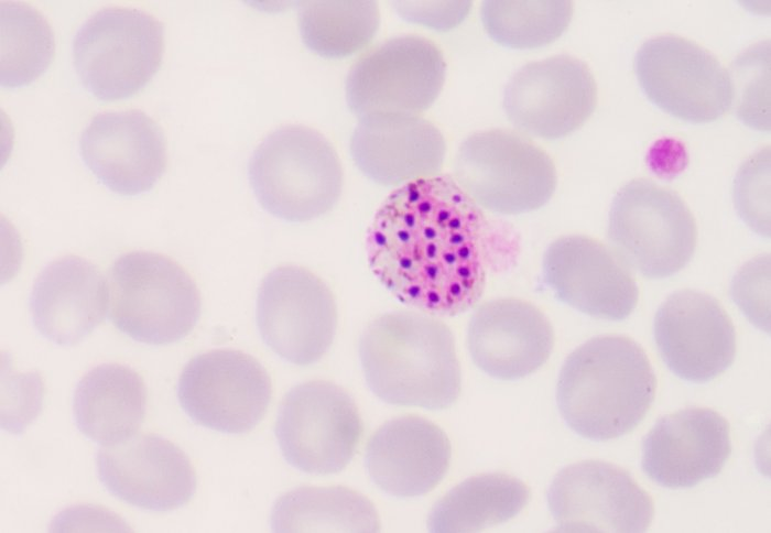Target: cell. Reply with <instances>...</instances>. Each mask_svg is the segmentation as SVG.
<instances>
[{"instance_id":"cell-1","label":"cell","mask_w":771,"mask_h":533,"mask_svg":"<svg viewBox=\"0 0 771 533\" xmlns=\"http://www.w3.org/2000/svg\"><path fill=\"white\" fill-rule=\"evenodd\" d=\"M512 241L456 183L439 174L392 192L367 235L369 268L401 303L455 316L481 298L489 270Z\"/></svg>"},{"instance_id":"cell-2","label":"cell","mask_w":771,"mask_h":533,"mask_svg":"<svg viewBox=\"0 0 771 533\" xmlns=\"http://www.w3.org/2000/svg\"><path fill=\"white\" fill-rule=\"evenodd\" d=\"M358 351L367 385L388 404L438 411L459 398L454 336L432 315L384 313L366 326Z\"/></svg>"},{"instance_id":"cell-3","label":"cell","mask_w":771,"mask_h":533,"mask_svg":"<svg viewBox=\"0 0 771 533\" xmlns=\"http://www.w3.org/2000/svg\"><path fill=\"white\" fill-rule=\"evenodd\" d=\"M656 377L643 348L628 336L601 335L565 360L556 402L567 426L604 442L632 432L648 414Z\"/></svg>"},{"instance_id":"cell-4","label":"cell","mask_w":771,"mask_h":533,"mask_svg":"<svg viewBox=\"0 0 771 533\" xmlns=\"http://www.w3.org/2000/svg\"><path fill=\"white\" fill-rule=\"evenodd\" d=\"M253 194L269 214L305 222L338 203L344 174L332 143L317 130L298 124L278 128L254 150L248 164Z\"/></svg>"},{"instance_id":"cell-5","label":"cell","mask_w":771,"mask_h":533,"mask_svg":"<svg viewBox=\"0 0 771 533\" xmlns=\"http://www.w3.org/2000/svg\"><path fill=\"white\" fill-rule=\"evenodd\" d=\"M108 316L133 340L170 345L192 333L202 311L199 291L177 262L160 253L120 255L109 274Z\"/></svg>"},{"instance_id":"cell-6","label":"cell","mask_w":771,"mask_h":533,"mask_svg":"<svg viewBox=\"0 0 771 533\" xmlns=\"http://www.w3.org/2000/svg\"><path fill=\"white\" fill-rule=\"evenodd\" d=\"M454 180L482 209L518 215L551 199L557 174L550 155L529 139L508 129H491L460 144Z\"/></svg>"},{"instance_id":"cell-7","label":"cell","mask_w":771,"mask_h":533,"mask_svg":"<svg viewBox=\"0 0 771 533\" xmlns=\"http://www.w3.org/2000/svg\"><path fill=\"white\" fill-rule=\"evenodd\" d=\"M164 52V26L131 8H105L78 29L73 59L85 88L101 101L129 98L158 73Z\"/></svg>"},{"instance_id":"cell-8","label":"cell","mask_w":771,"mask_h":533,"mask_svg":"<svg viewBox=\"0 0 771 533\" xmlns=\"http://www.w3.org/2000/svg\"><path fill=\"white\" fill-rule=\"evenodd\" d=\"M608 239L626 265L644 278L664 279L691 261L697 228L687 205L675 192L637 178L621 187L612 200Z\"/></svg>"},{"instance_id":"cell-9","label":"cell","mask_w":771,"mask_h":533,"mask_svg":"<svg viewBox=\"0 0 771 533\" xmlns=\"http://www.w3.org/2000/svg\"><path fill=\"white\" fill-rule=\"evenodd\" d=\"M363 433L358 407L341 387L314 380L281 402L275 437L284 459L311 475H334L354 458Z\"/></svg>"},{"instance_id":"cell-10","label":"cell","mask_w":771,"mask_h":533,"mask_svg":"<svg viewBox=\"0 0 771 533\" xmlns=\"http://www.w3.org/2000/svg\"><path fill=\"white\" fill-rule=\"evenodd\" d=\"M634 70L647 98L667 115L689 123H708L732 106V78L697 43L674 34L655 36L637 52Z\"/></svg>"},{"instance_id":"cell-11","label":"cell","mask_w":771,"mask_h":533,"mask_svg":"<svg viewBox=\"0 0 771 533\" xmlns=\"http://www.w3.org/2000/svg\"><path fill=\"white\" fill-rule=\"evenodd\" d=\"M337 319L333 292L303 266H278L259 286V334L289 363L306 367L319 361L334 341Z\"/></svg>"},{"instance_id":"cell-12","label":"cell","mask_w":771,"mask_h":533,"mask_svg":"<svg viewBox=\"0 0 771 533\" xmlns=\"http://www.w3.org/2000/svg\"><path fill=\"white\" fill-rule=\"evenodd\" d=\"M446 75L442 50L431 40L408 34L363 54L346 79V101L359 118L378 112L417 115L438 97Z\"/></svg>"},{"instance_id":"cell-13","label":"cell","mask_w":771,"mask_h":533,"mask_svg":"<svg viewBox=\"0 0 771 533\" xmlns=\"http://www.w3.org/2000/svg\"><path fill=\"white\" fill-rule=\"evenodd\" d=\"M177 398L197 425L225 434H245L265 416L272 382L252 356L215 349L186 363L178 379Z\"/></svg>"},{"instance_id":"cell-14","label":"cell","mask_w":771,"mask_h":533,"mask_svg":"<svg viewBox=\"0 0 771 533\" xmlns=\"http://www.w3.org/2000/svg\"><path fill=\"white\" fill-rule=\"evenodd\" d=\"M547 505L558 532H645L654 503L626 469L602 460L572 464L556 474Z\"/></svg>"},{"instance_id":"cell-15","label":"cell","mask_w":771,"mask_h":533,"mask_svg":"<svg viewBox=\"0 0 771 533\" xmlns=\"http://www.w3.org/2000/svg\"><path fill=\"white\" fill-rule=\"evenodd\" d=\"M597 105V85L587 64L561 54L522 66L509 80L503 109L520 131L556 140L579 129Z\"/></svg>"},{"instance_id":"cell-16","label":"cell","mask_w":771,"mask_h":533,"mask_svg":"<svg viewBox=\"0 0 771 533\" xmlns=\"http://www.w3.org/2000/svg\"><path fill=\"white\" fill-rule=\"evenodd\" d=\"M653 337L665 366L680 379L708 382L736 357L735 326L718 300L696 291L672 293L659 307Z\"/></svg>"},{"instance_id":"cell-17","label":"cell","mask_w":771,"mask_h":533,"mask_svg":"<svg viewBox=\"0 0 771 533\" xmlns=\"http://www.w3.org/2000/svg\"><path fill=\"white\" fill-rule=\"evenodd\" d=\"M543 280L555 297L594 318L623 320L639 301L637 282L620 258L582 235L553 241L543 257Z\"/></svg>"},{"instance_id":"cell-18","label":"cell","mask_w":771,"mask_h":533,"mask_svg":"<svg viewBox=\"0 0 771 533\" xmlns=\"http://www.w3.org/2000/svg\"><path fill=\"white\" fill-rule=\"evenodd\" d=\"M96 465L101 483L112 496L143 510H176L196 491V474L187 455L158 435L134 434L102 446Z\"/></svg>"},{"instance_id":"cell-19","label":"cell","mask_w":771,"mask_h":533,"mask_svg":"<svg viewBox=\"0 0 771 533\" xmlns=\"http://www.w3.org/2000/svg\"><path fill=\"white\" fill-rule=\"evenodd\" d=\"M79 153L102 185L123 196L152 189L167 164L163 130L137 109L95 116L80 134Z\"/></svg>"},{"instance_id":"cell-20","label":"cell","mask_w":771,"mask_h":533,"mask_svg":"<svg viewBox=\"0 0 771 533\" xmlns=\"http://www.w3.org/2000/svg\"><path fill=\"white\" fill-rule=\"evenodd\" d=\"M731 454L730 426L718 412L688 407L656 421L642 442V469L669 489L716 477Z\"/></svg>"},{"instance_id":"cell-21","label":"cell","mask_w":771,"mask_h":533,"mask_svg":"<svg viewBox=\"0 0 771 533\" xmlns=\"http://www.w3.org/2000/svg\"><path fill=\"white\" fill-rule=\"evenodd\" d=\"M349 151L366 177L395 187L439 175L446 143L437 127L417 115L378 112L359 118Z\"/></svg>"},{"instance_id":"cell-22","label":"cell","mask_w":771,"mask_h":533,"mask_svg":"<svg viewBox=\"0 0 771 533\" xmlns=\"http://www.w3.org/2000/svg\"><path fill=\"white\" fill-rule=\"evenodd\" d=\"M553 347L549 318L523 300L485 302L468 324L467 348L473 362L498 380H519L535 372L547 361Z\"/></svg>"},{"instance_id":"cell-23","label":"cell","mask_w":771,"mask_h":533,"mask_svg":"<svg viewBox=\"0 0 771 533\" xmlns=\"http://www.w3.org/2000/svg\"><path fill=\"white\" fill-rule=\"evenodd\" d=\"M450 442L432 421L402 415L381 425L369 438L365 466L371 481L384 493L415 498L432 491L446 476Z\"/></svg>"},{"instance_id":"cell-24","label":"cell","mask_w":771,"mask_h":533,"mask_svg":"<svg viewBox=\"0 0 771 533\" xmlns=\"http://www.w3.org/2000/svg\"><path fill=\"white\" fill-rule=\"evenodd\" d=\"M109 289L99 269L77 255L54 260L40 273L30 296L37 331L59 346L80 342L104 320Z\"/></svg>"},{"instance_id":"cell-25","label":"cell","mask_w":771,"mask_h":533,"mask_svg":"<svg viewBox=\"0 0 771 533\" xmlns=\"http://www.w3.org/2000/svg\"><path fill=\"white\" fill-rule=\"evenodd\" d=\"M146 388L129 367L105 363L89 370L78 382L73 412L78 429L102 446L124 440L142 425Z\"/></svg>"},{"instance_id":"cell-26","label":"cell","mask_w":771,"mask_h":533,"mask_svg":"<svg viewBox=\"0 0 771 533\" xmlns=\"http://www.w3.org/2000/svg\"><path fill=\"white\" fill-rule=\"evenodd\" d=\"M520 479L500 472L470 477L449 490L432 508L430 532H476L517 516L530 501Z\"/></svg>"},{"instance_id":"cell-27","label":"cell","mask_w":771,"mask_h":533,"mask_svg":"<svg viewBox=\"0 0 771 533\" xmlns=\"http://www.w3.org/2000/svg\"><path fill=\"white\" fill-rule=\"evenodd\" d=\"M369 499L345 487H303L280 497L271 514L274 532H378Z\"/></svg>"},{"instance_id":"cell-28","label":"cell","mask_w":771,"mask_h":533,"mask_svg":"<svg viewBox=\"0 0 771 533\" xmlns=\"http://www.w3.org/2000/svg\"><path fill=\"white\" fill-rule=\"evenodd\" d=\"M379 25L376 1H308L298 11L303 43L325 58H344L360 52L373 40Z\"/></svg>"},{"instance_id":"cell-29","label":"cell","mask_w":771,"mask_h":533,"mask_svg":"<svg viewBox=\"0 0 771 533\" xmlns=\"http://www.w3.org/2000/svg\"><path fill=\"white\" fill-rule=\"evenodd\" d=\"M1 85L19 88L37 79L55 55L52 26L29 4L1 2Z\"/></svg>"},{"instance_id":"cell-30","label":"cell","mask_w":771,"mask_h":533,"mask_svg":"<svg viewBox=\"0 0 771 533\" xmlns=\"http://www.w3.org/2000/svg\"><path fill=\"white\" fill-rule=\"evenodd\" d=\"M482 25L496 43L514 50L545 46L557 40L573 17L572 1H484Z\"/></svg>"},{"instance_id":"cell-31","label":"cell","mask_w":771,"mask_h":533,"mask_svg":"<svg viewBox=\"0 0 771 533\" xmlns=\"http://www.w3.org/2000/svg\"><path fill=\"white\" fill-rule=\"evenodd\" d=\"M392 4L405 21L437 31L457 26L471 8V1H393Z\"/></svg>"},{"instance_id":"cell-32","label":"cell","mask_w":771,"mask_h":533,"mask_svg":"<svg viewBox=\"0 0 771 533\" xmlns=\"http://www.w3.org/2000/svg\"><path fill=\"white\" fill-rule=\"evenodd\" d=\"M769 172V166L760 168L758 173V178L753 176V163L752 159L743 165L739 174L737 175L736 186H735V199L737 208L740 215L747 220L752 200L756 197V216H757V232L762 236H769V231L764 228V222L769 226V221L764 218V214L769 216L768 199L769 195H764V191H769V175L764 177V174ZM757 175V172H756Z\"/></svg>"},{"instance_id":"cell-33","label":"cell","mask_w":771,"mask_h":533,"mask_svg":"<svg viewBox=\"0 0 771 533\" xmlns=\"http://www.w3.org/2000/svg\"><path fill=\"white\" fill-rule=\"evenodd\" d=\"M738 65L745 70L741 72L737 67V70L742 73L739 76V79H741V102L737 106L738 117L748 123L751 108L754 110L756 108H761V111L769 117V112L764 110V108L769 110V107L764 105V90H769L764 89L765 86H769V62L764 63L763 57L760 64L756 66V69L752 66L743 68L741 64Z\"/></svg>"}]
</instances>
